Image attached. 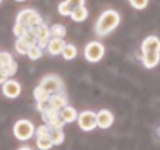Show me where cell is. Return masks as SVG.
I'll return each mask as SVG.
<instances>
[{
    "instance_id": "52a82bcc",
    "label": "cell",
    "mask_w": 160,
    "mask_h": 150,
    "mask_svg": "<svg viewBox=\"0 0 160 150\" xmlns=\"http://www.w3.org/2000/svg\"><path fill=\"white\" fill-rule=\"evenodd\" d=\"M34 133V126L32 122L26 119L18 120L13 127V134L18 139L28 140L32 137Z\"/></svg>"
},
{
    "instance_id": "f1b7e54d",
    "label": "cell",
    "mask_w": 160,
    "mask_h": 150,
    "mask_svg": "<svg viewBox=\"0 0 160 150\" xmlns=\"http://www.w3.org/2000/svg\"><path fill=\"white\" fill-rule=\"evenodd\" d=\"M17 2H23V1H26V0H16Z\"/></svg>"
},
{
    "instance_id": "30bf717a",
    "label": "cell",
    "mask_w": 160,
    "mask_h": 150,
    "mask_svg": "<svg viewBox=\"0 0 160 150\" xmlns=\"http://www.w3.org/2000/svg\"><path fill=\"white\" fill-rule=\"evenodd\" d=\"M78 122L80 128L83 131H92L98 126L97 113L92 111H83L78 115Z\"/></svg>"
},
{
    "instance_id": "7c38bea8",
    "label": "cell",
    "mask_w": 160,
    "mask_h": 150,
    "mask_svg": "<svg viewBox=\"0 0 160 150\" xmlns=\"http://www.w3.org/2000/svg\"><path fill=\"white\" fill-rule=\"evenodd\" d=\"M2 93L8 98H16L21 93V86L15 80H7L2 84Z\"/></svg>"
},
{
    "instance_id": "44dd1931",
    "label": "cell",
    "mask_w": 160,
    "mask_h": 150,
    "mask_svg": "<svg viewBox=\"0 0 160 150\" xmlns=\"http://www.w3.org/2000/svg\"><path fill=\"white\" fill-rule=\"evenodd\" d=\"M51 138H52L53 145H59L64 140V133L62 129H52L51 128Z\"/></svg>"
},
{
    "instance_id": "8992f818",
    "label": "cell",
    "mask_w": 160,
    "mask_h": 150,
    "mask_svg": "<svg viewBox=\"0 0 160 150\" xmlns=\"http://www.w3.org/2000/svg\"><path fill=\"white\" fill-rule=\"evenodd\" d=\"M105 53L104 47L99 42H88L84 48V58L88 62H98L102 59Z\"/></svg>"
},
{
    "instance_id": "484cf974",
    "label": "cell",
    "mask_w": 160,
    "mask_h": 150,
    "mask_svg": "<svg viewBox=\"0 0 160 150\" xmlns=\"http://www.w3.org/2000/svg\"><path fill=\"white\" fill-rule=\"evenodd\" d=\"M27 28L22 26V24H19V23H15L14 27H13V33H14L15 36H17L18 38L22 37V35L24 34L25 32L27 31Z\"/></svg>"
},
{
    "instance_id": "7a4b0ae2",
    "label": "cell",
    "mask_w": 160,
    "mask_h": 150,
    "mask_svg": "<svg viewBox=\"0 0 160 150\" xmlns=\"http://www.w3.org/2000/svg\"><path fill=\"white\" fill-rule=\"evenodd\" d=\"M120 22V16L115 10H107L101 14L96 22L95 32L100 37H104L109 34L116 28Z\"/></svg>"
},
{
    "instance_id": "ffe728a7",
    "label": "cell",
    "mask_w": 160,
    "mask_h": 150,
    "mask_svg": "<svg viewBox=\"0 0 160 150\" xmlns=\"http://www.w3.org/2000/svg\"><path fill=\"white\" fill-rule=\"evenodd\" d=\"M78 54V50L73 44L67 43L65 46L64 49L62 52V58L65 60H72L76 58Z\"/></svg>"
},
{
    "instance_id": "e0dca14e",
    "label": "cell",
    "mask_w": 160,
    "mask_h": 150,
    "mask_svg": "<svg viewBox=\"0 0 160 150\" xmlns=\"http://www.w3.org/2000/svg\"><path fill=\"white\" fill-rule=\"evenodd\" d=\"M33 97L34 99L37 101V102H48V100L49 99L50 93L48 92L47 90H45L40 85L37 86L33 90Z\"/></svg>"
},
{
    "instance_id": "ac0fdd59",
    "label": "cell",
    "mask_w": 160,
    "mask_h": 150,
    "mask_svg": "<svg viewBox=\"0 0 160 150\" xmlns=\"http://www.w3.org/2000/svg\"><path fill=\"white\" fill-rule=\"evenodd\" d=\"M70 17L75 22H82L84 21L88 17V10L84 6L77 8L73 9L72 12L70 15Z\"/></svg>"
},
{
    "instance_id": "9a60e30c",
    "label": "cell",
    "mask_w": 160,
    "mask_h": 150,
    "mask_svg": "<svg viewBox=\"0 0 160 150\" xmlns=\"http://www.w3.org/2000/svg\"><path fill=\"white\" fill-rule=\"evenodd\" d=\"M64 40L61 38H51L47 47L48 52L52 56H58L62 54V51L66 46Z\"/></svg>"
},
{
    "instance_id": "2e32d148",
    "label": "cell",
    "mask_w": 160,
    "mask_h": 150,
    "mask_svg": "<svg viewBox=\"0 0 160 150\" xmlns=\"http://www.w3.org/2000/svg\"><path fill=\"white\" fill-rule=\"evenodd\" d=\"M60 116L65 123H71L78 118L77 111L72 106H66L60 110Z\"/></svg>"
},
{
    "instance_id": "7402d4cb",
    "label": "cell",
    "mask_w": 160,
    "mask_h": 150,
    "mask_svg": "<svg viewBox=\"0 0 160 150\" xmlns=\"http://www.w3.org/2000/svg\"><path fill=\"white\" fill-rule=\"evenodd\" d=\"M42 54H43L42 48H41L38 45H36V46L30 48L27 56L31 60H38L40 58H42Z\"/></svg>"
},
{
    "instance_id": "6da1fadb",
    "label": "cell",
    "mask_w": 160,
    "mask_h": 150,
    "mask_svg": "<svg viewBox=\"0 0 160 150\" xmlns=\"http://www.w3.org/2000/svg\"><path fill=\"white\" fill-rule=\"evenodd\" d=\"M142 64L148 69L157 66L160 62V39L157 36H148L142 42Z\"/></svg>"
},
{
    "instance_id": "9c48e42d",
    "label": "cell",
    "mask_w": 160,
    "mask_h": 150,
    "mask_svg": "<svg viewBox=\"0 0 160 150\" xmlns=\"http://www.w3.org/2000/svg\"><path fill=\"white\" fill-rule=\"evenodd\" d=\"M37 135V145L41 150H48L52 147V141L51 138V128L48 125H41L36 131Z\"/></svg>"
},
{
    "instance_id": "277c9868",
    "label": "cell",
    "mask_w": 160,
    "mask_h": 150,
    "mask_svg": "<svg viewBox=\"0 0 160 150\" xmlns=\"http://www.w3.org/2000/svg\"><path fill=\"white\" fill-rule=\"evenodd\" d=\"M16 22L24 26L27 29H30L42 24V19L39 13L35 10L27 8L18 12L16 18Z\"/></svg>"
},
{
    "instance_id": "4fadbf2b",
    "label": "cell",
    "mask_w": 160,
    "mask_h": 150,
    "mask_svg": "<svg viewBox=\"0 0 160 150\" xmlns=\"http://www.w3.org/2000/svg\"><path fill=\"white\" fill-rule=\"evenodd\" d=\"M114 121V117L112 112L108 109H102L97 112V123L98 127L102 129H106L112 126Z\"/></svg>"
},
{
    "instance_id": "cb8c5ba5",
    "label": "cell",
    "mask_w": 160,
    "mask_h": 150,
    "mask_svg": "<svg viewBox=\"0 0 160 150\" xmlns=\"http://www.w3.org/2000/svg\"><path fill=\"white\" fill-rule=\"evenodd\" d=\"M58 12L62 16H68V15L70 16L72 11H73L72 8L70 6L69 3L67 1H63V2H61L58 5Z\"/></svg>"
},
{
    "instance_id": "d4e9b609",
    "label": "cell",
    "mask_w": 160,
    "mask_h": 150,
    "mask_svg": "<svg viewBox=\"0 0 160 150\" xmlns=\"http://www.w3.org/2000/svg\"><path fill=\"white\" fill-rule=\"evenodd\" d=\"M148 0H129L132 7L136 9H143L148 5Z\"/></svg>"
},
{
    "instance_id": "3957f363",
    "label": "cell",
    "mask_w": 160,
    "mask_h": 150,
    "mask_svg": "<svg viewBox=\"0 0 160 150\" xmlns=\"http://www.w3.org/2000/svg\"><path fill=\"white\" fill-rule=\"evenodd\" d=\"M0 63H1V83L6 82L8 78L16 73L18 64L9 52L2 51L0 53Z\"/></svg>"
},
{
    "instance_id": "83f0119b",
    "label": "cell",
    "mask_w": 160,
    "mask_h": 150,
    "mask_svg": "<svg viewBox=\"0 0 160 150\" xmlns=\"http://www.w3.org/2000/svg\"><path fill=\"white\" fill-rule=\"evenodd\" d=\"M18 150H31L28 147H22L21 148H19Z\"/></svg>"
},
{
    "instance_id": "4316f807",
    "label": "cell",
    "mask_w": 160,
    "mask_h": 150,
    "mask_svg": "<svg viewBox=\"0 0 160 150\" xmlns=\"http://www.w3.org/2000/svg\"><path fill=\"white\" fill-rule=\"evenodd\" d=\"M66 1L69 3L70 6L72 8V9L84 6L85 0H66Z\"/></svg>"
},
{
    "instance_id": "ba28073f",
    "label": "cell",
    "mask_w": 160,
    "mask_h": 150,
    "mask_svg": "<svg viewBox=\"0 0 160 150\" xmlns=\"http://www.w3.org/2000/svg\"><path fill=\"white\" fill-rule=\"evenodd\" d=\"M43 122L52 129H62L65 122L60 116V111L48 108L44 112H41Z\"/></svg>"
},
{
    "instance_id": "5b68a950",
    "label": "cell",
    "mask_w": 160,
    "mask_h": 150,
    "mask_svg": "<svg viewBox=\"0 0 160 150\" xmlns=\"http://www.w3.org/2000/svg\"><path fill=\"white\" fill-rule=\"evenodd\" d=\"M38 85L47 90L50 95L55 93H65L64 84L62 79L57 75L49 74L45 76L40 80Z\"/></svg>"
},
{
    "instance_id": "8fae6325",
    "label": "cell",
    "mask_w": 160,
    "mask_h": 150,
    "mask_svg": "<svg viewBox=\"0 0 160 150\" xmlns=\"http://www.w3.org/2000/svg\"><path fill=\"white\" fill-rule=\"evenodd\" d=\"M32 32L34 33L35 37L38 39V45L41 48L44 49L47 48L48 42H49L51 38V33H50V28H48V25L44 22H42V24L38 26L36 28H31Z\"/></svg>"
},
{
    "instance_id": "d6986e66",
    "label": "cell",
    "mask_w": 160,
    "mask_h": 150,
    "mask_svg": "<svg viewBox=\"0 0 160 150\" xmlns=\"http://www.w3.org/2000/svg\"><path fill=\"white\" fill-rule=\"evenodd\" d=\"M50 33L52 38H61L62 39L66 35V28L63 25L57 23L50 28Z\"/></svg>"
},
{
    "instance_id": "5bb4252c",
    "label": "cell",
    "mask_w": 160,
    "mask_h": 150,
    "mask_svg": "<svg viewBox=\"0 0 160 150\" xmlns=\"http://www.w3.org/2000/svg\"><path fill=\"white\" fill-rule=\"evenodd\" d=\"M50 108L53 109L60 111L63 108L68 106V98L66 93H55L50 96L49 99L48 100Z\"/></svg>"
},
{
    "instance_id": "603a6c76",
    "label": "cell",
    "mask_w": 160,
    "mask_h": 150,
    "mask_svg": "<svg viewBox=\"0 0 160 150\" xmlns=\"http://www.w3.org/2000/svg\"><path fill=\"white\" fill-rule=\"evenodd\" d=\"M29 48H30L20 38H18V39L15 42V49L19 54L27 55Z\"/></svg>"
}]
</instances>
